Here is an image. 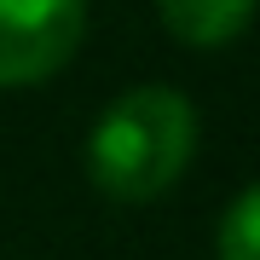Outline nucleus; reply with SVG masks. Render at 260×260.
<instances>
[{
    "label": "nucleus",
    "instance_id": "f03ea898",
    "mask_svg": "<svg viewBox=\"0 0 260 260\" xmlns=\"http://www.w3.org/2000/svg\"><path fill=\"white\" fill-rule=\"evenodd\" d=\"M87 35V0H0V87L52 81Z\"/></svg>",
    "mask_w": 260,
    "mask_h": 260
},
{
    "label": "nucleus",
    "instance_id": "7ed1b4c3",
    "mask_svg": "<svg viewBox=\"0 0 260 260\" xmlns=\"http://www.w3.org/2000/svg\"><path fill=\"white\" fill-rule=\"evenodd\" d=\"M156 18L179 47L214 52V47H232L249 29L254 0H156Z\"/></svg>",
    "mask_w": 260,
    "mask_h": 260
},
{
    "label": "nucleus",
    "instance_id": "20e7f679",
    "mask_svg": "<svg viewBox=\"0 0 260 260\" xmlns=\"http://www.w3.org/2000/svg\"><path fill=\"white\" fill-rule=\"evenodd\" d=\"M214 260H260V191L243 185L214 225Z\"/></svg>",
    "mask_w": 260,
    "mask_h": 260
},
{
    "label": "nucleus",
    "instance_id": "f257e3e1",
    "mask_svg": "<svg viewBox=\"0 0 260 260\" xmlns=\"http://www.w3.org/2000/svg\"><path fill=\"white\" fill-rule=\"evenodd\" d=\"M197 156V110L174 87H133L87 133V179L110 203H156Z\"/></svg>",
    "mask_w": 260,
    "mask_h": 260
}]
</instances>
